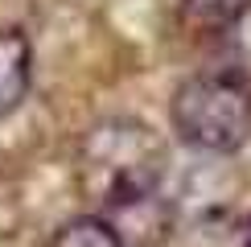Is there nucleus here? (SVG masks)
<instances>
[{
    "mask_svg": "<svg viewBox=\"0 0 251 247\" xmlns=\"http://www.w3.org/2000/svg\"><path fill=\"white\" fill-rule=\"evenodd\" d=\"M165 177V144L140 120H107L82 136L78 190L103 210H136L156 198Z\"/></svg>",
    "mask_w": 251,
    "mask_h": 247,
    "instance_id": "f257e3e1",
    "label": "nucleus"
},
{
    "mask_svg": "<svg viewBox=\"0 0 251 247\" xmlns=\"http://www.w3.org/2000/svg\"><path fill=\"white\" fill-rule=\"evenodd\" d=\"M173 132L198 152H239L251 140V78L243 70H202L185 78L169 107Z\"/></svg>",
    "mask_w": 251,
    "mask_h": 247,
    "instance_id": "f03ea898",
    "label": "nucleus"
},
{
    "mask_svg": "<svg viewBox=\"0 0 251 247\" xmlns=\"http://www.w3.org/2000/svg\"><path fill=\"white\" fill-rule=\"evenodd\" d=\"M29 78H33V49L21 29L0 25V116L21 107L29 95Z\"/></svg>",
    "mask_w": 251,
    "mask_h": 247,
    "instance_id": "7ed1b4c3",
    "label": "nucleus"
},
{
    "mask_svg": "<svg viewBox=\"0 0 251 247\" xmlns=\"http://www.w3.org/2000/svg\"><path fill=\"white\" fill-rule=\"evenodd\" d=\"M50 247H128V239L120 235V226H111L99 214H78L66 226H58Z\"/></svg>",
    "mask_w": 251,
    "mask_h": 247,
    "instance_id": "20e7f679",
    "label": "nucleus"
},
{
    "mask_svg": "<svg viewBox=\"0 0 251 247\" xmlns=\"http://www.w3.org/2000/svg\"><path fill=\"white\" fill-rule=\"evenodd\" d=\"M181 13L190 25L206 29V33H223L251 13V0H181Z\"/></svg>",
    "mask_w": 251,
    "mask_h": 247,
    "instance_id": "39448f33",
    "label": "nucleus"
}]
</instances>
